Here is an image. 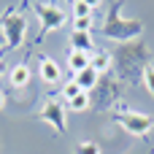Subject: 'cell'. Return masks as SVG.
Returning a JSON list of instances; mask_svg holds the SVG:
<instances>
[{"label": "cell", "instance_id": "obj_1", "mask_svg": "<svg viewBox=\"0 0 154 154\" xmlns=\"http://www.w3.org/2000/svg\"><path fill=\"white\" fill-rule=\"evenodd\" d=\"M116 60H119V73H122V79L130 81V84H141L143 70L149 68V65H146V60H149V49H146L143 43L122 46L119 54H116Z\"/></svg>", "mask_w": 154, "mask_h": 154}, {"label": "cell", "instance_id": "obj_2", "mask_svg": "<svg viewBox=\"0 0 154 154\" xmlns=\"http://www.w3.org/2000/svg\"><path fill=\"white\" fill-rule=\"evenodd\" d=\"M100 32L106 38H114V41H130V38H138L143 32V22L141 19H122L119 16V3H111L108 5V16H106V24L100 27Z\"/></svg>", "mask_w": 154, "mask_h": 154}, {"label": "cell", "instance_id": "obj_3", "mask_svg": "<svg viewBox=\"0 0 154 154\" xmlns=\"http://www.w3.org/2000/svg\"><path fill=\"white\" fill-rule=\"evenodd\" d=\"M3 38H5V46L8 49H16V46H22V41H24V35H27V22H24V16L22 14H14V11H5V16H3Z\"/></svg>", "mask_w": 154, "mask_h": 154}, {"label": "cell", "instance_id": "obj_4", "mask_svg": "<svg viewBox=\"0 0 154 154\" xmlns=\"http://www.w3.org/2000/svg\"><path fill=\"white\" fill-rule=\"evenodd\" d=\"M32 11L41 16V22H43V30H41V38L43 35H49L51 30H60L62 24H65V11L60 8V5H51V3H32ZM38 38V41H41Z\"/></svg>", "mask_w": 154, "mask_h": 154}, {"label": "cell", "instance_id": "obj_5", "mask_svg": "<svg viewBox=\"0 0 154 154\" xmlns=\"http://www.w3.org/2000/svg\"><path fill=\"white\" fill-rule=\"evenodd\" d=\"M116 122L130 133V135H146L149 130L154 127V122H152V116H146V114H138V111H127V114H119L116 116Z\"/></svg>", "mask_w": 154, "mask_h": 154}, {"label": "cell", "instance_id": "obj_6", "mask_svg": "<svg viewBox=\"0 0 154 154\" xmlns=\"http://www.w3.org/2000/svg\"><path fill=\"white\" fill-rule=\"evenodd\" d=\"M46 125H51L57 133H65L68 130V114H65V106H60L57 100H46L41 106V114H38Z\"/></svg>", "mask_w": 154, "mask_h": 154}, {"label": "cell", "instance_id": "obj_7", "mask_svg": "<svg viewBox=\"0 0 154 154\" xmlns=\"http://www.w3.org/2000/svg\"><path fill=\"white\" fill-rule=\"evenodd\" d=\"M38 60H41V79H43L46 84H60V81H62V70H60V65H57L51 57H46V54H41Z\"/></svg>", "mask_w": 154, "mask_h": 154}, {"label": "cell", "instance_id": "obj_8", "mask_svg": "<svg viewBox=\"0 0 154 154\" xmlns=\"http://www.w3.org/2000/svg\"><path fill=\"white\" fill-rule=\"evenodd\" d=\"M70 46L73 51H84V54H95V41L89 32H79V30H70Z\"/></svg>", "mask_w": 154, "mask_h": 154}, {"label": "cell", "instance_id": "obj_9", "mask_svg": "<svg viewBox=\"0 0 154 154\" xmlns=\"http://www.w3.org/2000/svg\"><path fill=\"white\" fill-rule=\"evenodd\" d=\"M73 81L79 84V89H81V92H92V89L100 84V73H97L95 68H87V70L76 73V76H73Z\"/></svg>", "mask_w": 154, "mask_h": 154}, {"label": "cell", "instance_id": "obj_10", "mask_svg": "<svg viewBox=\"0 0 154 154\" xmlns=\"http://www.w3.org/2000/svg\"><path fill=\"white\" fill-rule=\"evenodd\" d=\"M92 65V54H84V51H68V68L73 70V76L76 73H81V70H87Z\"/></svg>", "mask_w": 154, "mask_h": 154}, {"label": "cell", "instance_id": "obj_11", "mask_svg": "<svg viewBox=\"0 0 154 154\" xmlns=\"http://www.w3.org/2000/svg\"><path fill=\"white\" fill-rule=\"evenodd\" d=\"M30 76H32V73H30V68L22 62V65H14V70L8 73V81H11V87H19V89H22V87H27V84H30Z\"/></svg>", "mask_w": 154, "mask_h": 154}, {"label": "cell", "instance_id": "obj_12", "mask_svg": "<svg viewBox=\"0 0 154 154\" xmlns=\"http://www.w3.org/2000/svg\"><path fill=\"white\" fill-rule=\"evenodd\" d=\"M111 62H114V57H111V54H106V51H95V54H92V65H89V68H95V70L103 76V73H108V70H111Z\"/></svg>", "mask_w": 154, "mask_h": 154}, {"label": "cell", "instance_id": "obj_13", "mask_svg": "<svg viewBox=\"0 0 154 154\" xmlns=\"http://www.w3.org/2000/svg\"><path fill=\"white\" fill-rule=\"evenodd\" d=\"M70 5H73V19H84V16H92V5H95V3L76 0V3H70Z\"/></svg>", "mask_w": 154, "mask_h": 154}, {"label": "cell", "instance_id": "obj_14", "mask_svg": "<svg viewBox=\"0 0 154 154\" xmlns=\"http://www.w3.org/2000/svg\"><path fill=\"white\" fill-rule=\"evenodd\" d=\"M87 108H89V92H81L68 103V111H87Z\"/></svg>", "mask_w": 154, "mask_h": 154}, {"label": "cell", "instance_id": "obj_15", "mask_svg": "<svg viewBox=\"0 0 154 154\" xmlns=\"http://www.w3.org/2000/svg\"><path fill=\"white\" fill-rule=\"evenodd\" d=\"M76 95H81V89H79V84L70 79V81H65V87H62V97H65V103H70Z\"/></svg>", "mask_w": 154, "mask_h": 154}, {"label": "cell", "instance_id": "obj_16", "mask_svg": "<svg viewBox=\"0 0 154 154\" xmlns=\"http://www.w3.org/2000/svg\"><path fill=\"white\" fill-rule=\"evenodd\" d=\"M141 84H143V89H146V92L154 97V68H152V65L143 70V79H141Z\"/></svg>", "mask_w": 154, "mask_h": 154}, {"label": "cell", "instance_id": "obj_17", "mask_svg": "<svg viewBox=\"0 0 154 154\" xmlns=\"http://www.w3.org/2000/svg\"><path fill=\"white\" fill-rule=\"evenodd\" d=\"M73 152H76V154H100V146H97V143H92V141H81Z\"/></svg>", "mask_w": 154, "mask_h": 154}, {"label": "cell", "instance_id": "obj_18", "mask_svg": "<svg viewBox=\"0 0 154 154\" xmlns=\"http://www.w3.org/2000/svg\"><path fill=\"white\" fill-rule=\"evenodd\" d=\"M73 30H79V32H89V30H92V16L73 19Z\"/></svg>", "mask_w": 154, "mask_h": 154}, {"label": "cell", "instance_id": "obj_19", "mask_svg": "<svg viewBox=\"0 0 154 154\" xmlns=\"http://www.w3.org/2000/svg\"><path fill=\"white\" fill-rule=\"evenodd\" d=\"M3 108H5V95L0 92V111H3Z\"/></svg>", "mask_w": 154, "mask_h": 154}, {"label": "cell", "instance_id": "obj_20", "mask_svg": "<svg viewBox=\"0 0 154 154\" xmlns=\"http://www.w3.org/2000/svg\"><path fill=\"white\" fill-rule=\"evenodd\" d=\"M0 49H5V38H3V30H0Z\"/></svg>", "mask_w": 154, "mask_h": 154}, {"label": "cell", "instance_id": "obj_21", "mask_svg": "<svg viewBox=\"0 0 154 154\" xmlns=\"http://www.w3.org/2000/svg\"><path fill=\"white\" fill-rule=\"evenodd\" d=\"M3 70H5V65H3V60H0V76H3Z\"/></svg>", "mask_w": 154, "mask_h": 154}]
</instances>
